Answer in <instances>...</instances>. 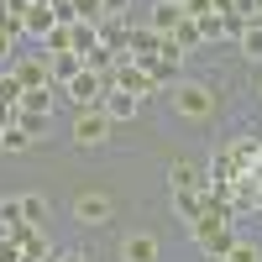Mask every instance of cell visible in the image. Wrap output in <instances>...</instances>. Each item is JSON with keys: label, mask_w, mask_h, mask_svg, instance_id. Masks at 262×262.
I'll return each mask as SVG.
<instances>
[{"label": "cell", "mask_w": 262, "mask_h": 262, "mask_svg": "<svg viewBox=\"0 0 262 262\" xmlns=\"http://www.w3.org/2000/svg\"><path fill=\"white\" fill-rule=\"evenodd\" d=\"M168 105H173L184 121H210V116H215V90L200 84V79H179V84L168 90Z\"/></svg>", "instance_id": "cell-1"}, {"label": "cell", "mask_w": 262, "mask_h": 262, "mask_svg": "<svg viewBox=\"0 0 262 262\" xmlns=\"http://www.w3.org/2000/svg\"><path fill=\"white\" fill-rule=\"evenodd\" d=\"M189 242L200 247L210 262H226V252L236 247V236H231V221H221V215H210V210H205L200 221L189 226Z\"/></svg>", "instance_id": "cell-2"}, {"label": "cell", "mask_w": 262, "mask_h": 262, "mask_svg": "<svg viewBox=\"0 0 262 262\" xmlns=\"http://www.w3.org/2000/svg\"><path fill=\"white\" fill-rule=\"evenodd\" d=\"M111 116H105V111H79L74 116V142L79 147H105V142H111Z\"/></svg>", "instance_id": "cell-3"}, {"label": "cell", "mask_w": 262, "mask_h": 262, "mask_svg": "<svg viewBox=\"0 0 262 262\" xmlns=\"http://www.w3.org/2000/svg\"><path fill=\"white\" fill-rule=\"evenodd\" d=\"M63 95L74 100V111H100V105H105V84H100V74L84 69L74 84H63Z\"/></svg>", "instance_id": "cell-4"}, {"label": "cell", "mask_w": 262, "mask_h": 262, "mask_svg": "<svg viewBox=\"0 0 262 262\" xmlns=\"http://www.w3.org/2000/svg\"><path fill=\"white\" fill-rule=\"evenodd\" d=\"M11 74L27 84V90H48L53 69H48V53H27V58H11Z\"/></svg>", "instance_id": "cell-5"}, {"label": "cell", "mask_w": 262, "mask_h": 262, "mask_svg": "<svg viewBox=\"0 0 262 262\" xmlns=\"http://www.w3.org/2000/svg\"><path fill=\"white\" fill-rule=\"evenodd\" d=\"M111 215H116V205L105 200V194H90V189H84L79 200H74V221H79V226H111Z\"/></svg>", "instance_id": "cell-6"}, {"label": "cell", "mask_w": 262, "mask_h": 262, "mask_svg": "<svg viewBox=\"0 0 262 262\" xmlns=\"http://www.w3.org/2000/svg\"><path fill=\"white\" fill-rule=\"evenodd\" d=\"M116 90H126V95H137V100H142V95H163L158 84H152V74L142 69L137 58H131V63H116Z\"/></svg>", "instance_id": "cell-7"}, {"label": "cell", "mask_w": 262, "mask_h": 262, "mask_svg": "<svg viewBox=\"0 0 262 262\" xmlns=\"http://www.w3.org/2000/svg\"><path fill=\"white\" fill-rule=\"evenodd\" d=\"M168 189L173 194H205L210 189V173H200L194 163H173L168 168Z\"/></svg>", "instance_id": "cell-8"}, {"label": "cell", "mask_w": 262, "mask_h": 262, "mask_svg": "<svg viewBox=\"0 0 262 262\" xmlns=\"http://www.w3.org/2000/svg\"><path fill=\"white\" fill-rule=\"evenodd\" d=\"M11 242L21 247V257H32V262H48V257H53V247L42 242V226H16Z\"/></svg>", "instance_id": "cell-9"}, {"label": "cell", "mask_w": 262, "mask_h": 262, "mask_svg": "<svg viewBox=\"0 0 262 262\" xmlns=\"http://www.w3.org/2000/svg\"><path fill=\"white\" fill-rule=\"evenodd\" d=\"M121 262H158V236H147V231L126 236L121 242Z\"/></svg>", "instance_id": "cell-10"}, {"label": "cell", "mask_w": 262, "mask_h": 262, "mask_svg": "<svg viewBox=\"0 0 262 262\" xmlns=\"http://www.w3.org/2000/svg\"><path fill=\"white\" fill-rule=\"evenodd\" d=\"M48 69H53V90H63V84H74V79L84 74V58H79V53H53Z\"/></svg>", "instance_id": "cell-11"}, {"label": "cell", "mask_w": 262, "mask_h": 262, "mask_svg": "<svg viewBox=\"0 0 262 262\" xmlns=\"http://www.w3.org/2000/svg\"><path fill=\"white\" fill-rule=\"evenodd\" d=\"M179 21H184V11L173 6V0H158V6H152V21H147V27L158 32V37H173V32H179Z\"/></svg>", "instance_id": "cell-12"}, {"label": "cell", "mask_w": 262, "mask_h": 262, "mask_svg": "<svg viewBox=\"0 0 262 262\" xmlns=\"http://www.w3.org/2000/svg\"><path fill=\"white\" fill-rule=\"evenodd\" d=\"M53 27H58L53 6H37V0H32V11L21 16V32H32V37H42V42H48V32H53Z\"/></svg>", "instance_id": "cell-13"}, {"label": "cell", "mask_w": 262, "mask_h": 262, "mask_svg": "<svg viewBox=\"0 0 262 262\" xmlns=\"http://www.w3.org/2000/svg\"><path fill=\"white\" fill-rule=\"evenodd\" d=\"M163 53V37L152 32V27H131V58L147 63V58H158Z\"/></svg>", "instance_id": "cell-14"}, {"label": "cell", "mask_w": 262, "mask_h": 262, "mask_svg": "<svg viewBox=\"0 0 262 262\" xmlns=\"http://www.w3.org/2000/svg\"><path fill=\"white\" fill-rule=\"evenodd\" d=\"M137 95H126V90H111V95H105V105H100V111L105 116H111V121H131V116H137Z\"/></svg>", "instance_id": "cell-15"}, {"label": "cell", "mask_w": 262, "mask_h": 262, "mask_svg": "<svg viewBox=\"0 0 262 262\" xmlns=\"http://www.w3.org/2000/svg\"><path fill=\"white\" fill-rule=\"evenodd\" d=\"M16 226H27V215H21V194H11V200H0V236H11Z\"/></svg>", "instance_id": "cell-16"}, {"label": "cell", "mask_w": 262, "mask_h": 262, "mask_svg": "<svg viewBox=\"0 0 262 262\" xmlns=\"http://www.w3.org/2000/svg\"><path fill=\"white\" fill-rule=\"evenodd\" d=\"M21 95H27V84H21L11 69H0V105H6V111H16V105H21Z\"/></svg>", "instance_id": "cell-17"}, {"label": "cell", "mask_w": 262, "mask_h": 262, "mask_svg": "<svg viewBox=\"0 0 262 262\" xmlns=\"http://www.w3.org/2000/svg\"><path fill=\"white\" fill-rule=\"evenodd\" d=\"M173 210H179V221H200V215H205V194H173Z\"/></svg>", "instance_id": "cell-18"}, {"label": "cell", "mask_w": 262, "mask_h": 262, "mask_svg": "<svg viewBox=\"0 0 262 262\" xmlns=\"http://www.w3.org/2000/svg\"><path fill=\"white\" fill-rule=\"evenodd\" d=\"M242 42V58H252V63H262V21H247V32L236 37Z\"/></svg>", "instance_id": "cell-19"}, {"label": "cell", "mask_w": 262, "mask_h": 262, "mask_svg": "<svg viewBox=\"0 0 262 262\" xmlns=\"http://www.w3.org/2000/svg\"><path fill=\"white\" fill-rule=\"evenodd\" d=\"M42 53H48V58H53V53H74V27H63V21H58V27L48 32V42H42Z\"/></svg>", "instance_id": "cell-20"}, {"label": "cell", "mask_w": 262, "mask_h": 262, "mask_svg": "<svg viewBox=\"0 0 262 262\" xmlns=\"http://www.w3.org/2000/svg\"><path fill=\"white\" fill-rule=\"evenodd\" d=\"M173 42H179V48H184V58H189V53L205 42V37H200V21H189V16H184V21H179V32H173Z\"/></svg>", "instance_id": "cell-21"}, {"label": "cell", "mask_w": 262, "mask_h": 262, "mask_svg": "<svg viewBox=\"0 0 262 262\" xmlns=\"http://www.w3.org/2000/svg\"><path fill=\"white\" fill-rule=\"evenodd\" d=\"M21 111H37V116H53V84H48V90H27V95H21Z\"/></svg>", "instance_id": "cell-22"}, {"label": "cell", "mask_w": 262, "mask_h": 262, "mask_svg": "<svg viewBox=\"0 0 262 262\" xmlns=\"http://www.w3.org/2000/svg\"><path fill=\"white\" fill-rule=\"evenodd\" d=\"M21 215H27V226H42L48 221V200L42 194H21Z\"/></svg>", "instance_id": "cell-23"}, {"label": "cell", "mask_w": 262, "mask_h": 262, "mask_svg": "<svg viewBox=\"0 0 262 262\" xmlns=\"http://www.w3.org/2000/svg\"><path fill=\"white\" fill-rule=\"evenodd\" d=\"M226 262H262V247H257V242H236V247L226 252Z\"/></svg>", "instance_id": "cell-24"}, {"label": "cell", "mask_w": 262, "mask_h": 262, "mask_svg": "<svg viewBox=\"0 0 262 262\" xmlns=\"http://www.w3.org/2000/svg\"><path fill=\"white\" fill-rule=\"evenodd\" d=\"M69 6H74V16H79V21H95V27L105 21V11H100V0H69Z\"/></svg>", "instance_id": "cell-25"}, {"label": "cell", "mask_w": 262, "mask_h": 262, "mask_svg": "<svg viewBox=\"0 0 262 262\" xmlns=\"http://www.w3.org/2000/svg\"><path fill=\"white\" fill-rule=\"evenodd\" d=\"M0 147H6V152H27V147H32V137H27L21 126H6V137H0Z\"/></svg>", "instance_id": "cell-26"}, {"label": "cell", "mask_w": 262, "mask_h": 262, "mask_svg": "<svg viewBox=\"0 0 262 262\" xmlns=\"http://www.w3.org/2000/svg\"><path fill=\"white\" fill-rule=\"evenodd\" d=\"M189 21H205V16H215V0H184V6H179Z\"/></svg>", "instance_id": "cell-27"}, {"label": "cell", "mask_w": 262, "mask_h": 262, "mask_svg": "<svg viewBox=\"0 0 262 262\" xmlns=\"http://www.w3.org/2000/svg\"><path fill=\"white\" fill-rule=\"evenodd\" d=\"M200 37H205V42H221V37H226V21H221V16H205V21H200Z\"/></svg>", "instance_id": "cell-28"}, {"label": "cell", "mask_w": 262, "mask_h": 262, "mask_svg": "<svg viewBox=\"0 0 262 262\" xmlns=\"http://www.w3.org/2000/svg\"><path fill=\"white\" fill-rule=\"evenodd\" d=\"M0 262H21V247L11 242V236H0Z\"/></svg>", "instance_id": "cell-29"}, {"label": "cell", "mask_w": 262, "mask_h": 262, "mask_svg": "<svg viewBox=\"0 0 262 262\" xmlns=\"http://www.w3.org/2000/svg\"><path fill=\"white\" fill-rule=\"evenodd\" d=\"M11 42H16V32H11V27H0V69H11V63H6V53H11Z\"/></svg>", "instance_id": "cell-30"}, {"label": "cell", "mask_w": 262, "mask_h": 262, "mask_svg": "<svg viewBox=\"0 0 262 262\" xmlns=\"http://www.w3.org/2000/svg\"><path fill=\"white\" fill-rule=\"evenodd\" d=\"M126 6H131V0H100V11H105V16H126Z\"/></svg>", "instance_id": "cell-31"}, {"label": "cell", "mask_w": 262, "mask_h": 262, "mask_svg": "<svg viewBox=\"0 0 262 262\" xmlns=\"http://www.w3.org/2000/svg\"><path fill=\"white\" fill-rule=\"evenodd\" d=\"M37 6H58V0H37Z\"/></svg>", "instance_id": "cell-32"}, {"label": "cell", "mask_w": 262, "mask_h": 262, "mask_svg": "<svg viewBox=\"0 0 262 262\" xmlns=\"http://www.w3.org/2000/svg\"><path fill=\"white\" fill-rule=\"evenodd\" d=\"M257 95H262V79H257Z\"/></svg>", "instance_id": "cell-33"}, {"label": "cell", "mask_w": 262, "mask_h": 262, "mask_svg": "<svg viewBox=\"0 0 262 262\" xmlns=\"http://www.w3.org/2000/svg\"><path fill=\"white\" fill-rule=\"evenodd\" d=\"M173 6H184V0H173Z\"/></svg>", "instance_id": "cell-34"}]
</instances>
